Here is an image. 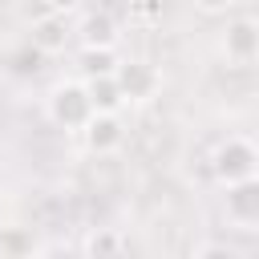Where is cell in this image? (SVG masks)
I'll list each match as a JSON object with an SVG mask.
<instances>
[{
	"label": "cell",
	"mask_w": 259,
	"mask_h": 259,
	"mask_svg": "<svg viewBox=\"0 0 259 259\" xmlns=\"http://www.w3.org/2000/svg\"><path fill=\"white\" fill-rule=\"evenodd\" d=\"M73 40L77 45H97V49H117L121 32H117V20L109 12H81L73 20Z\"/></svg>",
	"instance_id": "ba28073f"
},
{
	"label": "cell",
	"mask_w": 259,
	"mask_h": 259,
	"mask_svg": "<svg viewBox=\"0 0 259 259\" xmlns=\"http://www.w3.org/2000/svg\"><path fill=\"white\" fill-rule=\"evenodd\" d=\"M28 45L40 53V57H57L73 45V16L65 12H40L32 24H28Z\"/></svg>",
	"instance_id": "52a82bcc"
},
{
	"label": "cell",
	"mask_w": 259,
	"mask_h": 259,
	"mask_svg": "<svg viewBox=\"0 0 259 259\" xmlns=\"http://www.w3.org/2000/svg\"><path fill=\"white\" fill-rule=\"evenodd\" d=\"M130 243L117 235V231H97V235H89L85 243H81V251L85 255H117V251H125Z\"/></svg>",
	"instance_id": "7c38bea8"
},
{
	"label": "cell",
	"mask_w": 259,
	"mask_h": 259,
	"mask_svg": "<svg viewBox=\"0 0 259 259\" xmlns=\"http://www.w3.org/2000/svg\"><path fill=\"white\" fill-rule=\"evenodd\" d=\"M121 61L117 49H97V45H81L77 49V77H105L113 73Z\"/></svg>",
	"instance_id": "9c48e42d"
},
{
	"label": "cell",
	"mask_w": 259,
	"mask_h": 259,
	"mask_svg": "<svg viewBox=\"0 0 259 259\" xmlns=\"http://www.w3.org/2000/svg\"><path fill=\"white\" fill-rule=\"evenodd\" d=\"M45 117L57 130H65V134H77L93 117V101H89L85 77H61V81H53L49 93H45Z\"/></svg>",
	"instance_id": "6da1fadb"
},
{
	"label": "cell",
	"mask_w": 259,
	"mask_h": 259,
	"mask_svg": "<svg viewBox=\"0 0 259 259\" xmlns=\"http://www.w3.org/2000/svg\"><path fill=\"white\" fill-rule=\"evenodd\" d=\"M45 8H49V12H65V16H77V12L85 8V0H45Z\"/></svg>",
	"instance_id": "9a60e30c"
},
{
	"label": "cell",
	"mask_w": 259,
	"mask_h": 259,
	"mask_svg": "<svg viewBox=\"0 0 259 259\" xmlns=\"http://www.w3.org/2000/svg\"><path fill=\"white\" fill-rule=\"evenodd\" d=\"M113 81H117L125 105H150L162 93V85H166L162 69L150 57H121L117 69H113Z\"/></svg>",
	"instance_id": "3957f363"
},
{
	"label": "cell",
	"mask_w": 259,
	"mask_h": 259,
	"mask_svg": "<svg viewBox=\"0 0 259 259\" xmlns=\"http://www.w3.org/2000/svg\"><path fill=\"white\" fill-rule=\"evenodd\" d=\"M194 255H198V259H210V255H219V259H243V247L223 243V239H210V243H198Z\"/></svg>",
	"instance_id": "4fadbf2b"
},
{
	"label": "cell",
	"mask_w": 259,
	"mask_h": 259,
	"mask_svg": "<svg viewBox=\"0 0 259 259\" xmlns=\"http://www.w3.org/2000/svg\"><path fill=\"white\" fill-rule=\"evenodd\" d=\"M223 214H227V227L231 231L251 235L259 227V178L223 186Z\"/></svg>",
	"instance_id": "8992f818"
},
{
	"label": "cell",
	"mask_w": 259,
	"mask_h": 259,
	"mask_svg": "<svg viewBox=\"0 0 259 259\" xmlns=\"http://www.w3.org/2000/svg\"><path fill=\"white\" fill-rule=\"evenodd\" d=\"M219 53L231 69H251L259 57V20L255 16H231L223 36H219Z\"/></svg>",
	"instance_id": "277c9868"
},
{
	"label": "cell",
	"mask_w": 259,
	"mask_h": 259,
	"mask_svg": "<svg viewBox=\"0 0 259 259\" xmlns=\"http://www.w3.org/2000/svg\"><path fill=\"white\" fill-rule=\"evenodd\" d=\"M85 89H89L93 109H101V113H121V109H125V97H121L113 73H105V77H85Z\"/></svg>",
	"instance_id": "30bf717a"
},
{
	"label": "cell",
	"mask_w": 259,
	"mask_h": 259,
	"mask_svg": "<svg viewBox=\"0 0 259 259\" xmlns=\"http://www.w3.org/2000/svg\"><path fill=\"white\" fill-rule=\"evenodd\" d=\"M243 0H194V8L198 12H206V16H227L231 8H239Z\"/></svg>",
	"instance_id": "5bb4252c"
},
{
	"label": "cell",
	"mask_w": 259,
	"mask_h": 259,
	"mask_svg": "<svg viewBox=\"0 0 259 259\" xmlns=\"http://www.w3.org/2000/svg\"><path fill=\"white\" fill-rule=\"evenodd\" d=\"M40 247L24 227H0V255H36Z\"/></svg>",
	"instance_id": "8fae6325"
},
{
	"label": "cell",
	"mask_w": 259,
	"mask_h": 259,
	"mask_svg": "<svg viewBox=\"0 0 259 259\" xmlns=\"http://www.w3.org/2000/svg\"><path fill=\"white\" fill-rule=\"evenodd\" d=\"M210 178H214V186H235V182L259 178V146L247 134H227L210 150Z\"/></svg>",
	"instance_id": "7a4b0ae2"
},
{
	"label": "cell",
	"mask_w": 259,
	"mask_h": 259,
	"mask_svg": "<svg viewBox=\"0 0 259 259\" xmlns=\"http://www.w3.org/2000/svg\"><path fill=\"white\" fill-rule=\"evenodd\" d=\"M77 138H81V146H85L93 158H109V154H117V150L125 146V117H121V113H101V109H93V117L77 130Z\"/></svg>",
	"instance_id": "5b68a950"
}]
</instances>
